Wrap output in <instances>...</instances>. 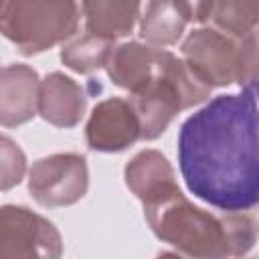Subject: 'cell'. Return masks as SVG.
I'll return each mask as SVG.
<instances>
[{"instance_id": "7", "label": "cell", "mask_w": 259, "mask_h": 259, "mask_svg": "<svg viewBox=\"0 0 259 259\" xmlns=\"http://www.w3.org/2000/svg\"><path fill=\"white\" fill-rule=\"evenodd\" d=\"M182 55L194 77L208 89L237 81V42L217 28L192 30L182 42Z\"/></svg>"}, {"instance_id": "8", "label": "cell", "mask_w": 259, "mask_h": 259, "mask_svg": "<svg viewBox=\"0 0 259 259\" xmlns=\"http://www.w3.org/2000/svg\"><path fill=\"white\" fill-rule=\"evenodd\" d=\"M85 138L93 150L119 152L142 138V125L130 101L109 97L95 105L85 127Z\"/></svg>"}, {"instance_id": "16", "label": "cell", "mask_w": 259, "mask_h": 259, "mask_svg": "<svg viewBox=\"0 0 259 259\" xmlns=\"http://www.w3.org/2000/svg\"><path fill=\"white\" fill-rule=\"evenodd\" d=\"M113 49L115 47L111 40L95 36L91 32H85L79 38H75L63 47L61 61L77 73H91L95 69L107 67V61H109Z\"/></svg>"}, {"instance_id": "20", "label": "cell", "mask_w": 259, "mask_h": 259, "mask_svg": "<svg viewBox=\"0 0 259 259\" xmlns=\"http://www.w3.org/2000/svg\"><path fill=\"white\" fill-rule=\"evenodd\" d=\"M251 89L255 91V97H259V81H257V83H255V87H251Z\"/></svg>"}, {"instance_id": "18", "label": "cell", "mask_w": 259, "mask_h": 259, "mask_svg": "<svg viewBox=\"0 0 259 259\" xmlns=\"http://www.w3.org/2000/svg\"><path fill=\"white\" fill-rule=\"evenodd\" d=\"M0 154H2V162H0L2 190H8L22 180L24 170H26V160H24V154L18 148V144L12 142L8 136H2V140H0Z\"/></svg>"}, {"instance_id": "1", "label": "cell", "mask_w": 259, "mask_h": 259, "mask_svg": "<svg viewBox=\"0 0 259 259\" xmlns=\"http://www.w3.org/2000/svg\"><path fill=\"white\" fill-rule=\"evenodd\" d=\"M180 174L188 190L225 212L259 204V107L251 87L219 95L178 134Z\"/></svg>"}, {"instance_id": "17", "label": "cell", "mask_w": 259, "mask_h": 259, "mask_svg": "<svg viewBox=\"0 0 259 259\" xmlns=\"http://www.w3.org/2000/svg\"><path fill=\"white\" fill-rule=\"evenodd\" d=\"M259 81V28L237 42V83L247 89Z\"/></svg>"}, {"instance_id": "5", "label": "cell", "mask_w": 259, "mask_h": 259, "mask_svg": "<svg viewBox=\"0 0 259 259\" xmlns=\"http://www.w3.org/2000/svg\"><path fill=\"white\" fill-rule=\"evenodd\" d=\"M61 235L51 221L26 206L0 212V259H61Z\"/></svg>"}, {"instance_id": "11", "label": "cell", "mask_w": 259, "mask_h": 259, "mask_svg": "<svg viewBox=\"0 0 259 259\" xmlns=\"http://www.w3.org/2000/svg\"><path fill=\"white\" fill-rule=\"evenodd\" d=\"M87 97L77 81L63 73H51L40 81L38 113L57 127H73L85 113Z\"/></svg>"}, {"instance_id": "9", "label": "cell", "mask_w": 259, "mask_h": 259, "mask_svg": "<svg viewBox=\"0 0 259 259\" xmlns=\"http://www.w3.org/2000/svg\"><path fill=\"white\" fill-rule=\"evenodd\" d=\"M40 81L34 69L16 63L2 69L0 81V121L4 127L20 125L38 111Z\"/></svg>"}, {"instance_id": "12", "label": "cell", "mask_w": 259, "mask_h": 259, "mask_svg": "<svg viewBox=\"0 0 259 259\" xmlns=\"http://www.w3.org/2000/svg\"><path fill=\"white\" fill-rule=\"evenodd\" d=\"M190 20H194V4L190 2H150L140 22V34L150 47L162 49L178 42Z\"/></svg>"}, {"instance_id": "4", "label": "cell", "mask_w": 259, "mask_h": 259, "mask_svg": "<svg viewBox=\"0 0 259 259\" xmlns=\"http://www.w3.org/2000/svg\"><path fill=\"white\" fill-rule=\"evenodd\" d=\"M81 12L75 2L4 0L0 2V30L22 55H36L71 38Z\"/></svg>"}, {"instance_id": "3", "label": "cell", "mask_w": 259, "mask_h": 259, "mask_svg": "<svg viewBox=\"0 0 259 259\" xmlns=\"http://www.w3.org/2000/svg\"><path fill=\"white\" fill-rule=\"evenodd\" d=\"M208 95L210 89L194 77L188 65L162 49L154 75L130 93L127 101L140 119L142 138L154 140L166 132L176 113L202 103Z\"/></svg>"}, {"instance_id": "2", "label": "cell", "mask_w": 259, "mask_h": 259, "mask_svg": "<svg viewBox=\"0 0 259 259\" xmlns=\"http://www.w3.org/2000/svg\"><path fill=\"white\" fill-rule=\"evenodd\" d=\"M146 221L158 239L170 243L186 259H231L245 255L259 237V221L247 212L221 217L194 206L176 194L144 206Z\"/></svg>"}, {"instance_id": "15", "label": "cell", "mask_w": 259, "mask_h": 259, "mask_svg": "<svg viewBox=\"0 0 259 259\" xmlns=\"http://www.w3.org/2000/svg\"><path fill=\"white\" fill-rule=\"evenodd\" d=\"M208 20H212L217 30L229 34L231 38H243L259 28V2H212Z\"/></svg>"}, {"instance_id": "13", "label": "cell", "mask_w": 259, "mask_h": 259, "mask_svg": "<svg viewBox=\"0 0 259 259\" xmlns=\"http://www.w3.org/2000/svg\"><path fill=\"white\" fill-rule=\"evenodd\" d=\"M160 51L162 49L142 42H123L115 47L105 67L109 79L117 87L134 93L154 75Z\"/></svg>"}, {"instance_id": "14", "label": "cell", "mask_w": 259, "mask_h": 259, "mask_svg": "<svg viewBox=\"0 0 259 259\" xmlns=\"http://www.w3.org/2000/svg\"><path fill=\"white\" fill-rule=\"evenodd\" d=\"M87 32L115 40L132 32L140 18L142 4L138 2H83L81 4Z\"/></svg>"}, {"instance_id": "19", "label": "cell", "mask_w": 259, "mask_h": 259, "mask_svg": "<svg viewBox=\"0 0 259 259\" xmlns=\"http://www.w3.org/2000/svg\"><path fill=\"white\" fill-rule=\"evenodd\" d=\"M158 259H186V257H182L178 253H160Z\"/></svg>"}, {"instance_id": "10", "label": "cell", "mask_w": 259, "mask_h": 259, "mask_svg": "<svg viewBox=\"0 0 259 259\" xmlns=\"http://www.w3.org/2000/svg\"><path fill=\"white\" fill-rule=\"evenodd\" d=\"M125 184L144 206L160 202L180 190L170 162L158 150H142L130 160L125 166Z\"/></svg>"}, {"instance_id": "6", "label": "cell", "mask_w": 259, "mask_h": 259, "mask_svg": "<svg viewBox=\"0 0 259 259\" xmlns=\"http://www.w3.org/2000/svg\"><path fill=\"white\" fill-rule=\"evenodd\" d=\"M87 186V162L79 154H53L30 168L28 190L38 204L49 208L75 204L85 196Z\"/></svg>"}]
</instances>
